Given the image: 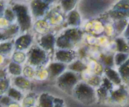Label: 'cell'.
I'll list each match as a JSON object with an SVG mask.
<instances>
[{
    "instance_id": "1",
    "label": "cell",
    "mask_w": 129,
    "mask_h": 107,
    "mask_svg": "<svg viewBox=\"0 0 129 107\" xmlns=\"http://www.w3.org/2000/svg\"><path fill=\"white\" fill-rule=\"evenodd\" d=\"M73 94L75 98L86 105L91 104L96 101V95L93 88L89 84L80 83L73 89Z\"/></svg>"
},
{
    "instance_id": "2",
    "label": "cell",
    "mask_w": 129,
    "mask_h": 107,
    "mask_svg": "<svg viewBox=\"0 0 129 107\" xmlns=\"http://www.w3.org/2000/svg\"><path fill=\"white\" fill-rule=\"evenodd\" d=\"M13 11L17 18L20 30L25 31L31 26V17L29 15L28 8L21 5H16L13 7Z\"/></svg>"
},
{
    "instance_id": "3",
    "label": "cell",
    "mask_w": 129,
    "mask_h": 107,
    "mask_svg": "<svg viewBox=\"0 0 129 107\" xmlns=\"http://www.w3.org/2000/svg\"><path fill=\"white\" fill-rule=\"evenodd\" d=\"M78 78L73 72H66L57 78V84L59 88L66 93L73 94V89L77 85Z\"/></svg>"
},
{
    "instance_id": "4",
    "label": "cell",
    "mask_w": 129,
    "mask_h": 107,
    "mask_svg": "<svg viewBox=\"0 0 129 107\" xmlns=\"http://www.w3.org/2000/svg\"><path fill=\"white\" fill-rule=\"evenodd\" d=\"M82 33L77 29H70L57 39V45L60 48H69L76 44L81 38Z\"/></svg>"
},
{
    "instance_id": "5",
    "label": "cell",
    "mask_w": 129,
    "mask_h": 107,
    "mask_svg": "<svg viewBox=\"0 0 129 107\" xmlns=\"http://www.w3.org/2000/svg\"><path fill=\"white\" fill-rule=\"evenodd\" d=\"M28 61L31 65L40 66L46 63L48 60L47 54L45 51L39 47H35L28 52Z\"/></svg>"
},
{
    "instance_id": "6",
    "label": "cell",
    "mask_w": 129,
    "mask_h": 107,
    "mask_svg": "<svg viewBox=\"0 0 129 107\" xmlns=\"http://www.w3.org/2000/svg\"><path fill=\"white\" fill-rule=\"evenodd\" d=\"M128 98V93L123 86L119 87L118 89L113 91H110V100L118 104H122L127 101Z\"/></svg>"
},
{
    "instance_id": "7",
    "label": "cell",
    "mask_w": 129,
    "mask_h": 107,
    "mask_svg": "<svg viewBox=\"0 0 129 107\" xmlns=\"http://www.w3.org/2000/svg\"><path fill=\"white\" fill-rule=\"evenodd\" d=\"M52 1H33L31 3L33 13L36 16H41L44 14L45 11L49 8V5Z\"/></svg>"
},
{
    "instance_id": "8",
    "label": "cell",
    "mask_w": 129,
    "mask_h": 107,
    "mask_svg": "<svg viewBox=\"0 0 129 107\" xmlns=\"http://www.w3.org/2000/svg\"><path fill=\"white\" fill-rule=\"evenodd\" d=\"M56 59L62 63H70L75 58L74 52L60 50L55 54Z\"/></svg>"
},
{
    "instance_id": "9",
    "label": "cell",
    "mask_w": 129,
    "mask_h": 107,
    "mask_svg": "<svg viewBox=\"0 0 129 107\" xmlns=\"http://www.w3.org/2000/svg\"><path fill=\"white\" fill-rule=\"evenodd\" d=\"M55 44V38L51 33H49L42 37L40 40V45L45 50L54 49V45Z\"/></svg>"
},
{
    "instance_id": "10",
    "label": "cell",
    "mask_w": 129,
    "mask_h": 107,
    "mask_svg": "<svg viewBox=\"0 0 129 107\" xmlns=\"http://www.w3.org/2000/svg\"><path fill=\"white\" fill-rule=\"evenodd\" d=\"M64 69L65 65L62 62L51 64L49 67V74L50 78H55L57 76L60 75Z\"/></svg>"
},
{
    "instance_id": "11",
    "label": "cell",
    "mask_w": 129,
    "mask_h": 107,
    "mask_svg": "<svg viewBox=\"0 0 129 107\" xmlns=\"http://www.w3.org/2000/svg\"><path fill=\"white\" fill-rule=\"evenodd\" d=\"M105 72L107 78L113 83L116 84H120L122 82V78H121L120 74L117 73L115 70L112 69V68L105 67Z\"/></svg>"
},
{
    "instance_id": "12",
    "label": "cell",
    "mask_w": 129,
    "mask_h": 107,
    "mask_svg": "<svg viewBox=\"0 0 129 107\" xmlns=\"http://www.w3.org/2000/svg\"><path fill=\"white\" fill-rule=\"evenodd\" d=\"M122 80L126 84H129V58L118 69Z\"/></svg>"
},
{
    "instance_id": "13",
    "label": "cell",
    "mask_w": 129,
    "mask_h": 107,
    "mask_svg": "<svg viewBox=\"0 0 129 107\" xmlns=\"http://www.w3.org/2000/svg\"><path fill=\"white\" fill-rule=\"evenodd\" d=\"M32 40L31 36L28 35H23L19 38L15 43V45L16 47V49H25L28 47V45L31 44V42Z\"/></svg>"
},
{
    "instance_id": "14",
    "label": "cell",
    "mask_w": 129,
    "mask_h": 107,
    "mask_svg": "<svg viewBox=\"0 0 129 107\" xmlns=\"http://www.w3.org/2000/svg\"><path fill=\"white\" fill-rule=\"evenodd\" d=\"M53 103H54V98L52 96L44 93L40 97L39 99L40 107H54Z\"/></svg>"
},
{
    "instance_id": "15",
    "label": "cell",
    "mask_w": 129,
    "mask_h": 107,
    "mask_svg": "<svg viewBox=\"0 0 129 107\" xmlns=\"http://www.w3.org/2000/svg\"><path fill=\"white\" fill-rule=\"evenodd\" d=\"M128 53H118L116 55L115 57V62L116 65H122L123 63L125 62L128 60Z\"/></svg>"
},
{
    "instance_id": "16",
    "label": "cell",
    "mask_w": 129,
    "mask_h": 107,
    "mask_svg": "<svg viewBox=\"0 0 129 107\" xmlns=\"http://www.w3.org/2000/svg\"><path fill=\"white\" fill-rule=\"evenodd\" d=\"M117 44L118 50L121 53H127L129 50L128 44L125 42L123 39H118L117 40Z\"/></svg>"
},
{
    "instance_id": "17",
    "label": "cell",
    "mask_w": 129,
    "mask_h": 107,
    "mask_svg": "<svg viewBox=\"0 0 129 107\" xmlns=\"http://www.w3.org/2000/svg\"><path fill=\"white\" fill-rule=\"evenodd\" d=\"M69 69H71V70H74L75 72H81L82 70H84V69H86V65H84V64L81 62L80 61H76L74 62V63L71 64V65H69Z\"/></svg>"
},
{
    "instance_id": "18",
    "label": "cell",
    "mask_w": 129,
    "mask_h": 107,
    "mask_svg": "<svg viewBox=\"0 0 129 107\" xmlns=\"http://www.w3.org/2000/svg\"><path fill=\"white\" fill-rule=\"evenodd\" d=\"M8 96L10 97H12V98L17 101L21 100V98H22V95H21V93L13 88L10 89L8 91Z\"/></svg>"
},
{
    "instance_id": "19",
    "label": "cell",
    "mask_w": 129,
    "mask_h": 107,
    "mask_svg": "<svg viewBox=\"0 0 129 107\" xmlns=\"http://www.w3.org/2000/svg\"><path fill=\"white\" fill-rule=\"evenodd\" d=\"M102 61L103 64L105 65V67L112 68L113 65V57L112 55H108V56H105L102 58Z\"/></svg>"
},
{
    "instance_id": "20",
    "label": "cell",
    "mask_w": 129,
    "mask_h": 107,
    "mask_svg": "<svg viewBox=\"0 0 129 107\" xmlns=\"http://www.w3.org/2000/svg\"><path fill=\"white\" fill-rule=\"evenodd\" d=\"M127 20H121L116 23V30L118 31V33H120L121 31H123V29L127 25Z\"/></svg>"
},
{
    "instance_id": "21",
    "label": "cell",
    "mask_w": 129,
    "mask_h": 107,
    "mask_svg": "<svg viewBox=\"0 0 129 107\" xmlns=\"http://www.w3.org/2000/svg\"><path fill=\"white\" fill-rule=\"evenodd\" d=\"M76 3V1H62V4L63 6L65 11L70 10L71 8L74 7V5Z\"/></svg>"
},
{
    "instance_id": "22",
    "label": "cell",
    "mask_w": 129,
    "mask_h": 107,
    "mask_svg": "<svg viewBox=\"0 0 129 107\" xmlns=\"http://www.w3.org/2000/svg\"><path fill=\"white\" fill-rule=\"evenodd\" d=\"M101 81H102V79L99 78V77H92L89 81H88V84L89 85L92 86H98L100 84Z\"/></svg>"
},
{
    "instance_id": "23",
    "label": "cell",
    "mask_w": 129,
    "mask_h": 107,
    "mask_svg": "<svg viewBox=\"0 0 129 107\" xmlns=\"http://www.w3.org/2000/svg\"><path fill=\"white\" fill-rule=\"evenodd\" d=\"M11 49V44L5 43L2 44L1 45V51L2 53H8Z\"/></svg>"
},
{
    "instance_id": "24",
    "label": "cell",
    "mask_w": 129,
    "mask_h": 107,
    "mask_svg": "<svg viewBox=\"0 0 129 107\" xmlns=\"http://www.w3.org/2000/svg\"><path fill=\"white\" fill-rule=\"evenodd\" d=\"M5 16L7 20H8L10 21H12L15 19V13L11 11L10 10H6V12L5 13Z\"/></svg>"
},
{
    "instance_id": "25",
    "label": "cell",
    "mask_w": 129,
    "mask_h": 107,
    "mask_svg": "<svg viewBox=\"0 0 129 107\" xmlns=\"http://www.w3.org/2000/svg\"><path fill=\"white\" fill-rule=\"evenodd\" d=\"M10 71H11V73L13 74H20L21 73V68L18 65H17L16 68H14L13 65L11 63L10 65Z\"/></svg>"
},
{
    "instance_id": "26",
    "label": "cell",
    "mask_w": 129,
    "mask_h": 107,
    "mask_svg": "<svg viewBox=\"0 0 129 107\" xmlns=\"http://www.w3.org/2000/svg\"><path fill=\"white\" fill-rule=\"evenodd\" d=\"M54 107H64L63 106V101L59 98L54 99Z\"/></svg>"
},
{
    "instance_id": "27",
    "label": "cell",
    "mask_w": 129,
    "mask_h": 107,
    "mask_svg": "<svg viewBox=\"0 0 129 107\" xmlns=\"http://www.w3.org/2000/svg\"><path fill=\"white\" fill-rule=\"evenodd\" d=\"M125 37L126 39L129 40V24L127 28V30H125Z\"/></svg>"
}]
</instances>
